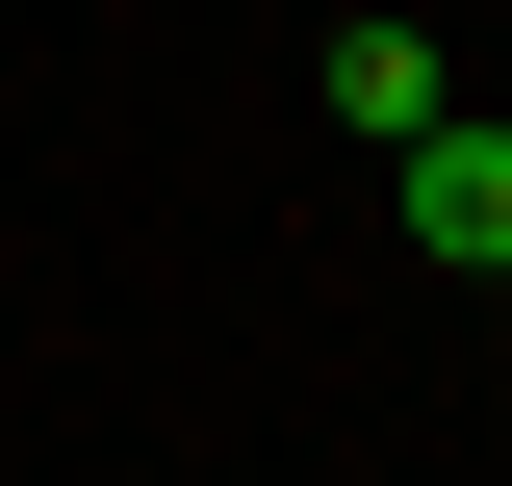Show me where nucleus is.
Listing matches in <instances>:
<instances>
[{
  "label": "nucleus",
  "mask_w": 512,
  "mask_h": 486,
  "mask_svg": "<svg viewBox=\"0 0 512 486\" xmlns=\"http://www.w3.org/2000/svg\"><path fill=\"white\" fill-rule=\"evenodd\" d=\"M410 231H436L461 282H512V128H487V103H436V128H410Z\"/></svg>",
  "instance_id": "1"
},
{
  "label": "nucleus",
  "mask_w": 512,
  "mask_h": 486,
  "mask_svg": "<svg viewBox=\"0 0 512 486\" xmlns=\"http://www.w3.org/2000/svg\"><path fill=\"white\" fill-rule=\"evenodd\" d=\"M436 103H461V77H436V26H333V128H359V154H410Z\"/></svg>",
  "instance_id": "2"
}]
</instances>
